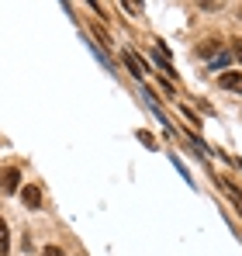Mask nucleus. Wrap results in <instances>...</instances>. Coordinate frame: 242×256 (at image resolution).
<instances>
[{
    "label": "nucleus",
    "instance_id": "nucleus-4",
    "mask_svg": "<svg viewBox=\"0 0 242 256\" xmlns=\"http://www.w3.org/2000/svg\"><path fill=\"white\" fill-rule=\"evenodd\" d=\"M218 84L225 86V90H239V86H242V73L228 70V73H222V76H218Z\"/></svg>",
    "mask_w": 242,
    "mask_h": 256
},
{
    "label": "nucleus",
    "instance_id": "nucleus-3",
    "mask_svg": "<svg viewBox=\"0 0 242 256\" xmlns=\"http://www.w3.org/2000/svg\"><path fill=\"white\" fill-rule=\"evenodd\" d=\"M124 62H128V70H132L135 76H142V73H146V62H142V56H138V52H132V48H128V52H124Z\"/></svg>",
    "mask_w": 242,
    "mask_h": 256
},
{
    "label": "nucleus",
    "instance_id": "nucleus-5",
    "mask_svg": "<svg viewBox=\"0 0 242 256\" xmlns=\"http://www.w3.org/2000/svg\"><path fill=\"white\" fill-rule=\"evenodd\" d=\"M10 250V228H7V222L0 218V253H7Z\"/></svg>",
    "mask_w": 242,
    "mask_h": 256
},
{
    "label": "nucleus",
    "instance_id": "nucleus-10",
    "mask_svg": "<svg viewBox=\"0 0 242 256\" xmlns=\"http://www.w3.org/2000/svg\"><path fill=\"white\" fill-rule=\"evenodd\" d=\"M42 256H66V253H62L59 246H45V250H42Z\"/></svg>",
    "mask_w": 242,
    "mask_h": 256
},
{
    "label": "nucleus",
    "instance_id": "nucleus-6",
    "mask_svg": "<svg viewBox=\"0 0 242 256\" xmlns=\"http://www.w3.org/2000/svg\"><path fill=\"white\" fill-rule=\"evenodd\" d=\"M222 187H225V190L232 194V201L239 204V212H242V194H239V190H236V187H232V184H228V180H222Z\"/></svg>",
    "mask_w": 242,
    "mask_h": 256
},
{
    "label": "nucleus",
    "instance_id": "nucleus-9",
    "mask_svg": "<svg viewBox=\"0 0 242 256\" xmlns=\"http://www.w3.org/2000/svg\"><path fill=\"white\" fill-rule=\"evenodd\" d=\"M138 142H142V146H149V149H156V138H152L149 132H138Z\"/></svg>",
    "mask_w": 242,
    "mask_h": 256
},
{
    "label": "nucleus",
    "instance_id": "nucleus-2",
    "mask_svg": "<svg viewBox=\"0 0 242 256\" xmlns=\"http://www.w3.org/2000/svg\"><path fill=\"white\" fill-rule=\"evenodd\" d=\"M21 201H24V208L38 212V208H42V187H35V184H24V187H21Z\"/></svg>",
    "mask_w": 242,
    "mask_h": 256
},
{
    "label": "nucleus",
    "instance_id": "nucleus-7",
    "mask_svg": "<svg viewBox=\"0 0 242 256\" xmlns=\"http://www.w3.org/2000/svg\"><path fill=\"white\" fill-rule=\"evenodd\" d=\"M180 114H184V118H187L190 125H198V128H201V118H198V114H194L190 108H184V104H180Z\"/></svg>",
    "mask_w": 242,
    "mask_h": 256
},
{
    "label": "nucleus",
    "instance_id": "nucleus-11",
    "mask_svg": "<svg viewBox=\"0 0 242 256\" xmlns=\"http://www.w3.org/2000/svg\"><path fill=\"white\" fill-rule=\"evenodd\" d=\"M94 35L100 38V45H111V38H108V32H104V28H94Z\"/></svg>",
    "mask_w": 242,
    "mask_h": 256
},
{
    "label": "nucleus",
    "instance_id": "nucleus-12",
    "mask_svg": "<svg viewBox=\"0 0 242 256\" xmlns=\"http://www.w3.org/2000/svg\"><path fill=\"white\" fill-rule=\"evenodd\" d=\"M121 7H124V10H128V14H138V10H142V4H128V0H124V4H121Z\"/></svg>",
    "mask_w": 242,
    "mask_h": 256
},
{
    "label": "nucleus",
    "instance_id": "nucleus-8",
    "mask_svg": "<svg viewBox=\"0 0 242 256\" xmlns=\"http://www.w3.org/2000/svg\"><path fill=\"white\" fill-rule=\"evenodd\" d=\"M214 70H222V66H228V52H214V62H211Z\"/></svg>",
    "mask_w": 242,
    "mask_h": 256
},
{
    "label": "nucleus",
    "instance_id": "nucleus-13",
    "mask_svg": "<svg viewBox=\"0 0 242 256\" xmlns=\"http://www.w3.org/2000/svg\"><path fill=\"white\" fill-rule=\"evenodd\" d=\"M236 59L242 62V42H236Z\"/></svg>",
    "mask_w": 242,
    "mask_h": 256
},
{
    "label": "nucleus",
    "instance_id": "nucleus-1",
    "mask_svg": "<svg viewBox=\"0 0 242 256\" xmlns=\"http://www.w3.org/2000/svg\"><path fill=\"white\" fill-rule=\"evenodd\" d=\"M18 184H21V170L18 166H7V170L0 173V194H14Z\"/></svg>",
    "mask_w": 242,
    "mask_h": 256
}]
</instances>
